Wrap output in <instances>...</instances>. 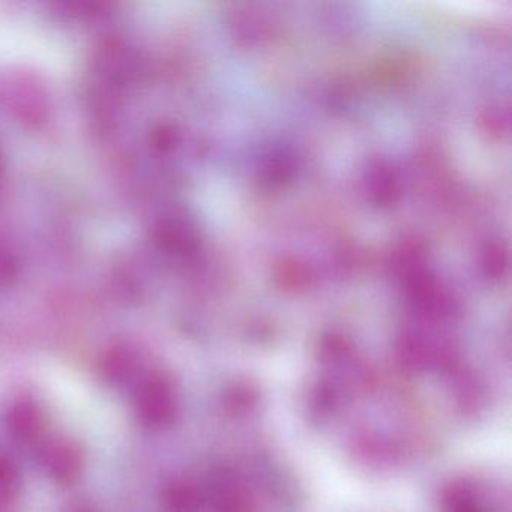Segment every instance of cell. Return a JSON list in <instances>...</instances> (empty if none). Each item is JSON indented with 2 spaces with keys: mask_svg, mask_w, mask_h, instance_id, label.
Returning <instances> with one entry per match:
<instances>
[{
  "mask_svg": "<svg viewBox=\"0 0 512 512\" xmlns=\"http://www.w3.org/2000/svg\"><path fill=\"white\" fill-rule=\"evenodd\" d=\"M176 398L172 383L161 376L149 377L140 386L136 397V412L143 425L160 428L175 416Z\"/></svg>",
  "mask_w": 512,
  "mask_h": 512,
  "instance_id": "6da1fadb",
  "label": "cell"
},
{
  "mask_svg": "<svg viewBox=\"0 0 512 512\" xmlns=\"http://www.w3.org/2000/svg\"><path fill=\"white\" fill-rule=\"evenodd\" d=\"M44 470L61 484H71L83 470V455L73 442L53 440L41 452Z\"/></svg>",
  "mask_w": 512,
  "mask_h": 512,
  "instance_id": "7a4b0ae2",
  "label": "cell"
},
{
  "mask_svg": "<svg viewBox=\"0 0 512 512\" xmlns=\"http://www.w3.org/2000/svg\"><path fill=\"white\" fill-rule=\"evenodd\" d=\"M7 428L20 442H32L44 428V415L34 401L23 400L13 404L7 415Z\"/></svg>",
  "mask_w": 512,
  "mask_h": 512,
  "instance_id": "3957f363",
  "label": "cell"
},
{
  "mask_svg": "<svg viewBox=\"0 0 512 512\" xmlns=\"http://www.w3.org/2000/svg\"><path fill=\"white\" fill-rule=\"evenodd\" d=\"M20 487L19 472L13 461L0 455V502H8L16 496Z\"/></svg>",
  "mask_w": 512,
  "mask_h": 512,
  "instance_id": "5b68a950",
  "label": "cell"
},
{
  "mask_svg": "<svg viewBox=\"0 0 512 512\" xmlns=\"http://www.w3.org/2000/svg\"><path fill=\"white\" fill-rule=\"evenodd\" d=\"M140 368V359L133 350L127 347L112 350L109 355L104 358L103 376L112 383H125L136 376Z\"/></svg>",
  "mask_w": 512,
  "mask_h": 512,
  "instance_id": "277c9868",
  "label": "cell"
}]
</instances>
